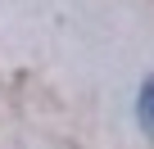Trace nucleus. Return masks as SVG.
<instances>
[{
	"label": "nucleus",
	"instance_id": "obj_1",
	"mask_svg": "<svg viewBox=\"0 0 154 149\" xmlns=\"http://www.w3.org/2000/svg\"><path fill=\"white\" fill-rule=\"evenodd\" d=\"M136 122H140V131L154 140V77L140 82V95H136Z\"/></svg>",
	"mask_w": 154,
	"mask_h": 149
}]
</instances>
